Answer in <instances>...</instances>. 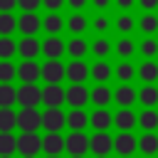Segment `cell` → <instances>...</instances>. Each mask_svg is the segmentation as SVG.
Instances as JSON below:
<instances>
[{
    "instance_id": "15",
    "label": "cell",
    "mask_w": 158,
    "mask_h": 158,
    "mask_svg": "<svg viewBox=\"0 0 158 158\" xmlns=\"http://www.w3.org/2000/svg\"><path fill=\"white\" fill-rule=\"evenodd\" d=\"M67 77H69L72 84H81V81L89 77V67H86L81 59H74V62H69V67H67Z\"/></svg>"
},
{
    "instance_id": "4",
    "label": "cell",
    "mask_w": 158,
    "mask_h": 158,
    "mask_svg": "<svg viewBox=\"0 0 158 158\" xmlns=\"http://www.w3.org/2000/svg\"><path fill=\"white\" fill-rule=\"evenodd\" d=\"M42 101L47 104V109H59L67 101V89H62L59 84H47L42 89Z\"/></svg>"
},
{
    "instance_id": "50",
    "label": "cell",
    "mask_w": 158,
    "mask_h": 158,
    "mask_svg": "<svg viewBox=\"0 0 158 158\" xmlns=\"http://www.w3.org/2000/svg\"><path fill=\"white\" fill-rule=\"evenodd\" d=\"M47 158H57V156H47Z\"/></svg>"
},
{
    "instance_id": "26",
    "label": "cell",
    "mask_w": 158,
    "mask_h": 158,
    "mask_svg": "<svg viewBox=\"0 0 158 158\" xmlns=\"http://www.w3.org/2000/svg\"><path fill=\"white\" fill-rule=\"evenodd\" d=\"M17 101V89H12L10 84H0V109H10Z\"/></svg>"
},
{
    "instance_id": "30",
    "label": "cell",
    "mask_w": 158,
    "mask_h": 158,
    "mask_svg": "<svg viewBox=\"0 0 158 158\" xmlns=\"http://www.w3.org/2000/svg\"><path fill=\"white\" fill-rule=\"evenodd\" d=\"M15 27H17V20H15L10 12H0V35H2V37H7Z\"/></svg>"
},
{
    "instance_id": "33",
    "label": "cell",
    "mask_w": 158,
    "mask_h": 158,
    "mask_svg": "<svg viewBox=\"0 0 158 158\" xmlns=\"http://www.w3.org/2000/svg\"><path fill=\"white\" fill-rule=\"evenodd\" d=\"M109 74H111V69H109V64H106V62H96V64L91 67V77H94L96 81H106V79H109Z\"/></svg>"
},
{
    "instance_id": "39",
    "label": "cell",
    "mask_w": 158,
    "mask_h": 158,
    "mask_svg": "<svg viewBox=\"0 0 158 158\" xmlns=\"http://www.w3.org/2000/svg\"><path fill=\"white\" fill-rule=\"evenodd\" d=\"M116 27H118V32H131L133 30V17L131 15H121L118 22H116Z\"/></svg>"
},
{
    "instance_id": "40",
    "label": "cell",
    "mask_w": 158,
    "mask_h": 158,
    "mask_svg": "<svg viewBox=\"0 0 158 158\" xmlns=\"http://www.w3.org/2000/svg\"><path fill=\"white\" fill-rule=\"evenodd\" d=\"M141 52H143L146 57H153V54L158 52V44H156V40H151V37H148V40H143V42H141Z\"/></svg>"
},
{
    "instance_id": "5",
    "label": "cell",
    "mask_w": 158,
    "mask_h": 158,
    "mask_svg": "<svg viewBox=\"0 0 158 158\" xmlns=\"http://www.w3.org/2000/svg\"><path fill=\"white\" fill-rule=\"evenodd\" d=\"M17 151L25 158H35V153L42 151V138L37 133H22V136H17Z\"/></svg>"
},
{
    "instance_id": "7",
    "label": "cell",
    "mask_w": 158,
    "mask_h": 158,
    "mask_svg": "<svg viewBox=\"0 0 158 158\" xmlns=\"http://www.w3.org/2000/svg\"><path fill=\"white\" fill-rule=\"evenodd\" d=\"M42 126L47 128V133H59V128L67 126V116L59 109H47L42 114Z\"/></svg>"
},
{
    "instance_id": "9",
    "label": "cell",
    "mask_w": 158,
    "mask_h": 158,
    "mask_svg": "<svg viewBox=\"0 0 158 158\" xmlns=\"http://www.w3.org/2000/svg\"><path fill=\"white\" fill-rule=\"evenodd\" d=\"M17 77L22 79V84H35L42 77V67L37 62H22L17 67Z\"/></svg>"
},
{
    "instance_id": "41",
    "label": "cell",
    "mask_w": 158,
    "mask_h": 158,
    "mask_svg": "<svg viewBox=\"0 0 158 158\" xmlns=\"http://www.w3.org/2000/svg\"><path fill=\"white\" fill-rule=\"evenodd\" d=\"M91 49H94L96 57H106V54H109V40H96Z\"/></svg>"
},
{
    "instance_id": "19",
    "label": "cell",
    "mask_w": 158,
    "mask_h": 158,
    "mask_svg": "<svg viewBox=\"0 0 158 158\" xmlns=\"http://www.w3.org/2000/svg\"><path fill=\"white\" fill-rule=\"evenodd\" d=\"M111 121H114V116H111L106 109H96V111L89 116V123H91L96 131H106V128L111 126Z\"/></svg>"
},
{
    "instance_id": "48",
    "label": "cell",
    "mask_w": 158,
    "mask_h": 158,
    "mask_svg": "<svg viewBox=\"0 0 158 158\" xmlns=\"http://www.w3.org/2000/svg\"><path fill=\"white\" fill-rule=\"evenodd\" d=\"M116 2H118L121 7H131V5H133V0H116Z\"/></svg>"
},
{
    "instance_id": "21",
    "label": "cell",
    "mask_w": 158,
    "mask_h": 158,
    "mask_svg": "<svg viewBox=\"0 0 158 158\" xmlns=\"http://www.w3.org/2000/svg\"><path fill=\"white\" fill-rule=\"evenodd\" d=\"M138 101H141L146 109H153V106L158 104V89H156L153 84H146V86L138 91Z\"/></svg>"
},
{
    "instance_id": "3",
    "label": "cell",
    "mask_w": 158,
    "mask_h": 158,
    "mask_svg": "<svg viewBox=\"0 0 158 158\" xmlns=\"http://www.w3.org/2000/svg\"><path fill=\"white\" fill-rule=\"evenodd\" d=\"M67 77V67L59 62V59H47L42 64V79L47 84H59L62 79Z\"/></svg>"
},
{
    "instance_id": "46",
    "label": "cell",
    "mask_w": 158,
    "mask_h": 158,
    "mask_svg": "<svg viewBox=\"0 0 158 158\" xmlns=\"http://www.w3.org/2000/svg\"><path fill=\"white\" fill-rule=\"evenodd\" d=\"M141 5H143L146 10H153V7L158 5V0H141Z\"/></svg>"
},
{
    "instance_id": "43",
    "label": "cell",
    "mask_w": 158,
    "mask_h": 158,
    "mask_svg": "<svg viewBox=\"0 0 158 158\" xmlns=\"http://www.w3.org/2000/svg\"><path fill=\"white\" fill-rule=\"evenodd\" d=\"M17 5V0H0V12H10Z\"/></svg>"
},
{
    "instance_id": "23",
    "label": "cell",
    "mask_w": 158,
    "mask_h": 158,
    "mask_svg": "<svg viewBox=\"0 0 158 158\" xmlns=\"http://www.w3.org/2000/svg\"><path fill=\"white\" fill-rule=\"evenodd\" d=\"M67 123H69V128H74V131H81V128L89 123V116H86L81 109H72V111L67 114Z\"/></svg>"
},
{
    "instance_id": "12",
    "label": "cell",
    "mask_w": 158,
    "mask_h": 158,
    "mask_svg": "<svg viewBox=\"0 0 158 158\" xmlns=\"http://www.w3.org/2000/svg\"><path fill=\"white\" fill-rule=\"evenodd\" d=\"M17 27H20V32H22L25 37H32V35L42 27V22H40V17H37L35 12H25L22 17H17Z\"/></svg>"
},
{
    "instance_id": "31",
    "label": "cell",
    "mask_w": 158,
    "mask_h": 158,
    "mask_svg": "<svg viewBox=\"0 0 158 158\" xmlns=\"http://www.w3.org/2000/svg\"><path fill=\"white\" fill-rule=\"evenodd\" d=\"M67 52H69L74 59H81V57L86 54V42H84V40H69Z\"/></svg>"
},
{
    "instance_id": "8",
    "label": "cell",
    "mask_w": 158,
    "mask_h": 158,
    "mask_svg": "<svg viewBox=\"0 0 158 158\" xmlns=\"http://www.w3.org/2000/svg\"><path fill=\"white\" fill-rule=\"evenodd\" d=\"M114 148L118 151L121 158H131V153L138 148V141H136L131 133H118V136L114 138Z\"/></svg>"
},
{
    "instance_id": "18",
    "label": "cell",
    "mask_w": 158,
    "mask_h": 158,
    "mask_svg": "<svg viewBox=\"0 0 158 158\" xmlns=\"http://www.w3.org/2000/svg\"><path fill=\"white\" fill-rule=\"evenodd\" d=\"M64 49H67V47H64V42H62L59 37H47L44 44H42V52H44L47 59H57V57H62Z\"/></svg>"
},
{
    "instance_id": "44",
    "label": "cell",
    "mask_w": 158,
    "mask_h": 158,
    "mask_svg": "<svg viewBox=\"0 0 158 158\" xmlns=\"http://www.w3.org/2000/svg\"><path fill=\"white\" fill-rule=\"evenodd\" d=\"M42 2H44V5H47V10H59V7H62V2H64V0H42Z\"/></svg>"
},
{
    "instance_id": "35",
    "label": "cell",
    "mask_w": 158,
    "mask_h": 158,
    "mask_svg": "<svg viewBox=\"0 0 158 158\" xmlns=\"http://www.w3.org/2000/svg\"><path fill=\"white\" fill-rule=\"evenodd\" d=\"M141 30H143L146 35L156 32V30H158V17H156V15H143V17H141Z\"/></svg>"
},
{
    "instance_id": "29",
    "label": "cell",
    "mask_w": 158,
    "mask_h": 158,
    "mask_svg": "<svg viewBox=\"0 0 158 158\" xmlns=\"http://www.w3.org/2000/svg\"><path fill=\"white\" fill-rule=\"evenodd\" d=\"M42 25H44V30H47V32L54 37V35H57V32L64 27V20H62L59 15H54V12H52V15H47V17H44V22H42Z\"/></svg>"
},
{
    "instance_id": "47",
    "label": "cell",
    "mask_w": 158,
    "mask_h": 158,
    "mask_svg": "<svg viewBox=\"0 0 158 158\" xmlns=\"http://www.w3.org/2000/svg\"><path fill=\"white\" fill-rule=\"evenodd\" d=\"M84 2H86V0H69V5H72V7H77V10H79V7H84Z\"/></svg>"
},
{
    "instance_id": "10",
    "label": "cell",
    "mask_w": 158,
    "mask_h": 158,
    "mask_svg": "<svg viewBox=\"0 0 158 158\" xmlns=\"http://www.w3.org/2000/svg\"><path fill=\"white\" fill-rule=\"evenodd\" d=\"M89 148V138L81 133V131H74L67 136V151L77 158V156H84V151Z\"/></svg>"
},
{
    "instance_id": "28",
    "label": "cell",
    "mask_w": 158,
    "mask_h": 158,
    "mask_svg": "<svg viewBox=\"0 0 158 158\" xmlns=\"http://www.w3.org/2000/svg\"><path fill=\"white\" fill-rule=\"evenodd\" d=\"M138 123H141V126L146 128V133H151V131H153V128L158 126V114H156L153 109H146V111H143V114L138 116Z\"/></svg>"
},
{
    "instance_id": "51",
    "label": "cell",
    "mask_w": 158,
    "mask_h": 158,
    "mask_svg": "<svg viewBox=\"0 0 158 158\" xmlns=\"http://www.w3.org/2000/svg\"><path fill=\"white\" fill-rule=\"evenodd\" d=\"M77 158H81V156H77Z\"/></svg>"
},
{
    "instance_id": "6",
    "label": "cell",
    "mask_w": 158,
    "mask_h": 158,
    "mask_svg": "<svg viewBox=\"0 0 158 158\" xmlns=\"http://www.w3.org/2000/svg\"><path fill=\"white\" fill-rule=\"evenodd\" d=\"M111 148H114V138L109 133H104V131H99V133H94L89 138V151H94L96 158H106Z\"/></svg>"
},
{
    "instance_id": "11",
    "label": "cell",
    "mask_w": 158,
    "mask_h": 158,
    "mask_svg": "<svg viewBox=\"0 0 158 158\" xmlns=\"http://www.w3.org/2000/svg\"><path fill=\"white\" fill-rule=\"evenodd\" d=\"M67 101H69V106L81 109V106L89 101V91H86V86H84V84H72V86L67 89Z\"/></svg>"
},
{
    "instance_id": "36",
    "label": "cell",
    "mask_w": 158,
    "mask_h": 158,
    "mask_svg": "<svg viewBox=\"0 0 158 158\" xmlns=\"http://www.w3.org/2000/svg\"><path fill=\"white\" fill-rule=\"evenodd\" d=\"M116 52H118V57H131L133 54V42L131 40H118Z\"/></svg>"
},
{
    "instance_id": "13",
    "label": "cell",
    "mask_w": 158,
    "mask_h": 158,
    "mask_svg": "<svg viewBox=\"0 0 158 158\" xmlns=\"http://www.w3.org/2000/svg\"><path fill=\"white\" fill-rule=\"evenodd\" d=\"M42 148L47 151V156H59L67 148V138H62L59 133H47L42 138Z\"/></svg>"
},
{
    "instance_id": "25",
    "label": "cell",
    "mask_w": 158,
    "mask_h": 158,
    "mask_svg": "<svg viewBox=\"0 0 158 158\" xmlns=\"http://www.w3.org/2000/svg\"><path fill=\"white\" fill-rule=\"evenodd\" d=\"M12 151H17V138L12 133H0V158L12 156Z\"/></svg>"
},
{
    "instance_id": "52",
    "label": "cell",
    "mask_w": 158,
    "mask_h": 158,
    "mask_svg": "<svg viewBox=\"0 0 158 158\" xmlns=\"http://www.w3.org/2000/svg\"><path fill=\"white\" fill-rule=\"evenodd\" d=\"M7 158H10V156H7Z\"/></svg>"
},
{
    "instance_id": "14",
    "label": "cell",
    "mask_w": 158,
    "mask_h": 158,
    "mask_svg": "<svg viewBox=\"0 0 158 158\" xmlns=\"http://www.w3.org/2000/svg\"><path fill=\"white\" fill-rule=\"evenodd\" d=\"M17 52L25 57V62H32L40 52H42V44L35 40V37H25V40H20V44H17Z\"/></svg>"
},
{
    "instance_id": "42",
    "label": "cell",
    "mask_w": 158,
    "mask_h": 158,
    "mask_svg": "<svg viewBox=\"0 0 158 158\" xmlns=\"http://www.w3.org/2000/svg\"><path fill=\"white\" fill-rule=\"evenodd\" d=\"M40 2H42V0H17V5H20L25 12H35V10L40 7Z\"/></svg>"
},
{
    "instance_id": "2",
    "label": "cell",
    "mask_w": 158,
    "mask_h": 158,
    "mask_svg": "<svg viewBox=\"0 0 158 158\" xmlns=\"http://www.w3.org/2000/svg\"><path fill=\"white\" fill-rule=\"evenodd\" d=\"M17 126L22 128V133H35L42 126V114L37 109H20L17 114Z\"/></svg>"
},
{
    "instance_id": "27",
    "label": "cell",
    "mask_w": 158,
    "mask_h": 158,
    "mask_svg": "<svg viewBox=\"0 0 158 158\" xmlns=\"http://www.w3.org/2000/svg\"><path fill=\"white\" fill-rule=\"evenodd\" d=\"M91 101H94L99 109H104V106L111 101V91H109V86H104V84H101V86H96V89L91 91Z\"/></svg>"
},
{
    "instance_id": "32",
    "label": "cell",
    "mask_w": 158,
    "mask_h": 158,
    "mask_svg": "<svg viewBox=\"0 0 158 158\" xmlns=\"http://www.w3.org/2000/svg\"><path fill=\"white\" fill-rule=\"evenodd\" d=\"M17 52V47H15V42L10 40V37H0V57H2V62H7L12 54Z\"/></svg>"
},
{
    "instance_id": "24",
    "label": "cell",
    "mask_w": 158,
    "mask_h": 158,
    "mask_svg": "<svg viewBox=\"0 0 158 158\" xmlns=\"http://www.w3.org/2000/svg\"><path fill=\"white\" fill-rule=\"evenodd\" d=\"M12 126H17V114L12 109H0V133H10Z\"/></svg>"
},
{
    "instance_id": "34",
    "label": "cell",
    "mask_w": 158,
    "mask_h": 158,
    "mask_svg": "<svg viewBox=\"0 0 158 158\" xmlns=\"http://www.w3.org/2000/svg\"><path fill=\"white\" fill-rule=\"evenodd\" d=\"M17 74V69L10 62H0V84H10V79Z\"/></svg>"
},
{
    "instance_id": "20",
    "label": "cell",
    "mask_w": 158,
    "mask_h": 158,
    "mask_svg": "<svg viewBox=\"0 0 158 158\" xmlns=\"http://www.w3.org/2000/svg\"><path fill=\"white\" fill-rule=\"evenodd\" d=\"M138 77H141L146 84H153V81L158 79V64H156L153 59H146V62L138 67Z\"/></svg>"
},
{
    "instance_id": "17",
    "label": "cell",
    "mask_w": 158,
    "mask_h": 158,
    "mask_svg": "<svg viewBox=\"0 0 158 158\" xmlns=\"http://www.w3.org/2000/svg\"><path fill=\"white\" fill-rule=\"evenodd\" d=\"M114 99L121 104V109H131V104H133V101H138V91H136V89H131L128 84H123V86H118V89H116Z\"/></svg>"
},
{
    "instance_id": "45",
    "label": "cell",
    "mask_w": 158,
    "mask_h": 158,
    "mask_svg": "<svg viewBox=\"0 0 158 158\" xmlns=\"http://www.w3.org/2000/svg\"><path fill=\"white\" fill-rule=\"evenodd\" d=\"M94 27H96V30H106V27H109V22H106V17H96V22H94Z\"/></svg>"
},
{
    "instance_id": "16",
    "label": "cell",
    "mask_w": 158,
    "mask_h": 158,
    "mask_svg": "<svg viewBox=\"0 0 158 158\" xmlns=\"http://www.w3.org/2000/svg\"><path fill=\"white\" fill-rule=\"evenodd\" d=\"M136 121H138V116H136L131 109H121V111L114 116V123L121 128V133H131V128L136 126Z\"/></svg>"
},
{
    "instance_id": "38",
    "label": "cell",
    "mask_w": 158,
    "mask_h": 158,
    "mask_svg": "<svg viewBox=\"0 0 158 158\" xmlns=\"http://www.w3.org/2000/svg\"><path fill=\"white\" fill-rule=\"evenodd\" d=\"M84 27H86V20H84L81 15H72V17H69V30H72V32H81Z\"/></svg>"
},
{
    "instance_id": "49",
    "label": "cell",
    "mask_w": 158,
    "mask_h": 158,
    "mask_svg": "<svg viewBox=\"0 0 158 158\" xmlns=\"http://www.w3.org/2000/svg\"><path fill=\"white\" fill-rule=\"evenodd\" d=\"M94 5H96V7H106V5H109V0H94Z\"/></svg>"
},
{
    "instance_id": "1",
    "label": "cell",
    "mask_w": 158,
    "mask_h": 158,
    "mask_svg": "<svg viewBox=\"0 0 158 158\" xmlns=\"http://www.w3.org/2000/svg\"><path fill=\"white\" fill-rule=\"evenodd\" d=\"M40 101H42V89L37 84H22L17 89V104L22 109H37Z\"/></svg>"
},
{
    "instance_id": "22",
    "label": "cell",
    "mask_w": 158,
    "mask_h": 158,
    "mask_svg": "<svg viewBox=\"0 0 158 158\" xmlns=\"http://www.w3.org/2000/svg\"><path fill=\"white\" fill-rule=\"evenodd\" d=\"M138 148L146 153V158H153V153L158 151V136L156 133H143L138 138Z\"/></svg>"
},
{
    "instance_id": "37",
    "label": "cell",
    "mask_w": 158,
    "mask_h": 158,
    "mask_svg": "<svg viewBox=\"0 0 158 158\" xmlns=\"http://www.w3.org/2000/svg\"><path fill=\"white\" fill-rule=\"evenodd\" d=\"M116 77H118L121 81H128V79H133V67H131L128 62L118 64V69H116Z\"/></svg>"
}]
</instances>
